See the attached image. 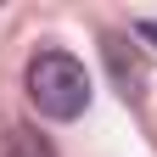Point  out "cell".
Listing matches in <instances>:
<instances>
[{
    "label": "cell",
    "mask_w": 157,
    "mask_h": 157,
    "mask_svg": "<svg viewBox=\"0 0 157 157\" xmlns=\"http://www.w3.org/2000/svg\"><path fill=\"white\" fill-rule=\"evenodd\" d=\"M6 157H51V146L39 140V135H34L28 124H17V129L6 135Z\"/></svg>",
    "instance_id": "cell-3"
},
{
    "label": "cell",
    "mask_w": 157,
    "mask_h": 157,
    "mask_svg": "<svg viewBox=\"0 0 157 157\" xmlns=\"http://www.w3.org/2000/svg\"><path fill=\"white\" fill-rule=\"evenodd\" d=\"M135 34H140V39H151V45H157V17H146V23H135Z\"/></svg>",
    "instance_id": "cell-4"
},
{
    "label": "cell",
    "mask_w": 157,
    "mask_h": 157,
    "mask_svg": "<svg viewBox=\"0 0 157 157\" xmlns=\"http://www.w3.org/2000/svg\"><path fill=\"white\" fill-rule=\"evenodd\" d=\"M28 101L45 118H56V124L78 118L90 107V73H84V62L67 56V51H39L28 62Z\"/></svg>",
    "instance_id": "cell-1"
},
{
    "label": "cell",
    "mask_w": 157,
    "mask_h": 157,
    "mask_svg": "<svg viewBox=\"0 0 157 157\" xmlns=\"http://www.w3.org/2000/svg\"><path fill=\"white\" fill-rule=\"evenodd\" d=\"M107 56H112V67H118L124 95H140V67H135V56H124V39H107Z\"/></svg>",
    "instance_id": "cell-2"
}]
</instances>
